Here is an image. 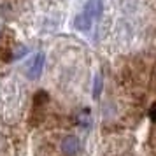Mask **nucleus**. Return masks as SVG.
<instances>
[{
  "mask_svg": "<svg viewBox=\"0 0 156 156\" xmlns=\"http://www.w3.org/2000/svg\"><path fill=\"white\" fill-rule=\"evenodd\" d=\"M79 147H81V142H79V139L74 137V135H67L63 140H62V153L67 154V156L77 154Z\"/></svg>",
  "mask_w": 156,
  "mask_h": 156,
  "instance_id": "2",
  "label": "nucleus"
},
{
  "mask_svg": "<svg viewBox=\"0 0 156 156\" xmlns=\"http://www.w3.org/2000/svg\"><path fill=\"white\" fill-rule=\"evenodd\" d=\"M102 90H104V79H102V74H97L93 79V98L95 100L100 98Z\"/></svg>",
  "mask_w": 156,
  "mask_h": 156,
  "instance_id": "5",
  "label": "nucleus"
},
{
  "mask_svg": "<svg viewBox=\"0 0 156 156\" xmlns=\"http://www.w3.org/2000/svg\"><path fill=\"white\" fill-rule=\"evenodd\" d=\"M84 11L88 14L93 16V20H97L102 14V2L100 0H88L86 5H84Z\"/></svg>",
  "mask_w": 156,
  "mask_h": 156,
  "instance_id": "4",
  "label": "nucleus"
},
{
  "mask_svg": "<svg viewBox=\"0 0 156 156\" xmlns=\"http://www.w3.org/2000/svg\"><path fill=\"white\" fill-rule=\"evenodd\" d=\"M44 62H46V56H44V53H37L35 56L30 60L28 67H27V77L32 79V81H37V79L42 76Z\"/></svg>",
  "mask_w": 156,
  "mask_h": 156,
  "instance_id": "1",
  "label": "nucleus"
},
{
  "mask_svg": "<svg viewBox=\"0 0 156 156\" xmlns=\"http://www.w3.org/2000/svg\"><path fill=\"white\" fill-rule=\"evenodd\" d=\"M93 21H95L93 16L88 14L84 9H83V12H79V14L76 16V20H74V27H76L77 30H81V32H86V30L91 28Z\"/></svg>",
  "mask_w": 156,
  "mask_h": 156,
  "instance_id": "3",
  "label": "nucleus"
},
{
  "mask_svg": "<svg viewBox=\"0 0 156 156\" xmlns=\"http://www.w3.org/2000/svg\"><path fill=\"white\" fill-rule=\"evenodd\" d=\"M79 125H83V126H88L90 125V116H88V111L79 114Z\"/></svg>",
  "mask_w": 156,
  "mask_h": 156,
  "instance_id": "6",
  "label": "nucleus"
},
{
  "mask_svg": "<svg viewBox=\"0 0 156 156\" xmlns=\"http://www.w3.org/2000/svg\"><path fill=\"white\" fill-rule=\"evenodd\" d=\"M149 116H151V119L153 121H156V104L149 109Z\"/></svg>",
  "mask_w": 156,
  "mask_h": 156,
  "instance_id": "7",
  "label": "nucleus"
}]
</instances>
